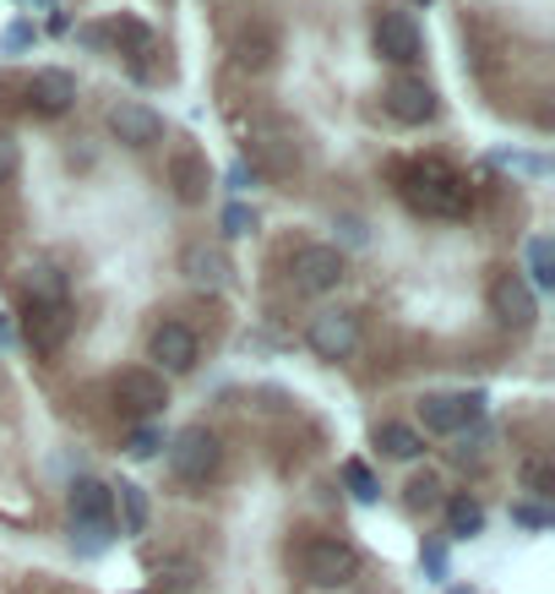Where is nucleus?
Returning <instances> with one entry per match:
<instances>
[{
	"instance_id": "f257e3e1",
	"label": "nucleus",
	"mask_w": 555,
	"mask_h": 594,
	"mask_svg": "<svg viewBox=\"0 0 555 594\" xmlns=\"http://www.w3.org/2000/svg\"><path fill=\"white\" fill-rule=\"evenodd\" d=\"M404 197H409V208L435 213V218L468 213V180L452 164H441V158H424L415 169H404Z\"/></svg>"
},
{
	"instance_id": "f03ea898",
	"label": "nucleus",
	"mask_w": 555,
	"mask_h": 594,
	"mask_svg": "<svg viewBox=\"0 0 555 594\" xmlns=\"http://www.w3.org/2000/svg\"><path fill=\"white\" fill-rule=\"evenodd\" d=\"M294 568H299V579H305L310 590H343V584H354L360 557H354V546H343V540H305V546L294 551Z\"/></svg>"
},
{
	"instance_id": "7ed1b4c3",
	"label": "nucleus",
	"mask_w": 555,
	"mask_h": 594,
	"mask_svg": "<svg viewBox=\"0 0 555 594\" xmlns=\"http://www.w3.org/2000/svg\"><path fill=\"white\" fill-rule=\"evenodd\" d=\"M218 463H224V447L218 437L207 432V426H185L174 447H169V469L185 480V485H207L213 474H218Z\"/></svg>"
},
{
	"instance_id": "20e7f679",
	"label": "nucleus",
	"mask_w": 555,
	"mask_h": 594,
	"mask_svg": "<svg viewBox=\"0 0 555 594\" xmlns=\"http://www.w3.org/2000/svg\"><path fill=\"white\" fill-rule=\"evenodd\" d=\"M288 273H294V290H299V295H327V290H338V284H343L349 262H343V251H338V246H299Z\"/></svg>"
},
{
	"instance_id": "39448f33",
	"label": "nucleus",
	"mask_w": 555,
	"mask_h": 594,
	"mask_svg": "<svg viewBox=\"0 0 555 594\" xmlns=\"http://www.w3.org/2000/svg\"><path fill=\"white\" fill-rule=\"evenodd\" d=\"M479 415H485V393H424V399H419L424 432H441V437L474 426Z\"/></svg>"
},
{
	"instance_id": "423d86ee",
	"label": "nucleus",
	"mask_w": 555,
	"mask_h": 594,
	"mask_svg": "<svg viewBox=\"0 0 555 594\" xmlns=\"http://www.w3.org/2000/svg\"><path fill=\"white\" fill-rule=\"evenodd\" d=\"M305 344H310L316 360H349L354 344H360V322H354L349 311H321V316L310 322Z\"/></svg>"
},
{
	"instance_id": "0eeeda50",
	"label": "nucleus",
	"mask_w": 555,
	"mask_h": 594,
	"mask_svg": "<svg viewBox=\"0 0 555 594\" xmlns=\"http://www.w3.org/2000/svg\"><path fill=\"white\" fill-rule=\"evenodd\" d=\"M110 393H115V404H121L126 415H158V410L169 404V388H163V377H158V371H147V366L121 371Z\"/></svg>"
},
{
	"instance_id": "6e6552de",
	"label": "nucleus",
	"mask_w": 555,
	"mask_h": 594,
	"mask_svg": "<svg viewBox=\"0 0 555 594\" xmlns=\"http://www.w3.org/2000/svg\"><path fill=\"white\" fill-rule=\"evenodd\" d=\"M71 327H77L71 305H27V311H22V338H27L38 355H55V349L71 338Z\"/></svg>"
},
{
	"instance_id": "1a4fd4ad",
	"label": "nucleus",
	"mask_w": 555,
	"mask_h": 594,
	"mask_svg": "<svg viewBox=\"0 0 555 594\" xmlns=\"http://www.w3.org/2000/svg\"><path fill=\"white\" fill-rule=\"evenodd\" d=\"M110 132H115V143H126V148H152V143L163 137V115L147 110V104H137V99H121V104H110Z\"/></svg>"
},
{
	"instance_id": "9d476101",
	"label": "nucleus",
	"mask_w": 555,
	"mask_h": 594,
	"mask_svg": "<svg viewBox=\"0 0 555 594\" xmlns=\"http://www.w3.org/2000/svg\"><path fill=\"white\" fill-rule=\"evenodd\" d=\"M376 55L393 66H415L419 60V27L409 11H382L376 16Z\"/></svg>"
},
{
	"instance_id": "9b49d317",
	"label": "nucleus",
	"mask_w": 555,
	"mask_h": 594,
	"mask_svg": "<svg viewBox=\"0 0 555 594\" xmlns=\"http://www.w3.org/2000/svg\"><path fill=\"white\" fill-rule=\"evenodd\" d=\"M147 355H152V360H158L169 377H185V371L196 366V333H191L185 322H163V327L152 333Z\"/></svg>"
},
{
	"instance_id": "f8f14e48",
	"label": "nucleus",
	"mask_w": 555,
	"mask_h": 594,
	"mask_svg": "<svg viewBox=\"0 0 555 594\" xmlns=\"http://www.w3.org/2000/svg\"><path fill=\"white\" fill-rule=\"evenodd\" d=\"M387 115L404 121V126H424V121L435 115V88L419 82V77H398V82L387 88Z\"/></svg>"
},
{
	"instance_id": "ddd939ff",
	"label": "nucleus",
	"mask_w": 555,
	"mask_h": 594,
	"mask_svg": "<svg viewBox=\"0 0 555 594\" xmlns=\"http://www.w3.org/2000/svg\"><path fill=\"white\" fill-rule=\"evenodd\" d=\"M490 311H496L507 327H534V316H540V305H534V290H529L518 273L496 279V290H490Z\"/></svg>"
},
{
	"instance_id": "4468645a",
	"label": "nucleus",
	"mask_w": 555,
	"mask_h": 594,
	"mask_svg": "<svg viewBox=\"0 0 555 594\" xmlns=\"http://www.w3.org/2000/svg\"><path fill=\"white\" fill-rule=\"evenodd\" d=\"M71 99H77V82H71V71H33V82H27V104L38 110V115H66L71 110Z\"/></svg>"
},
{
	"instance_id": "2eb2a0df",
	"label": "nucleus",
	"mask_w": 555,
	"mask_h": 594,
	"mask_svg": "<svg viewBox=\"0 0 555 594\" xmlns=\"http://www.w3.org/2000/svg\"><path fill=\"white\" fill-rule=\"evenodd\" d=\"M110 513H115V496H110L104 480H77V485H71V524L110 529Z\"/></svg>"
},
{
	"instance_id": "dca6fc26",
	"label": "nucleus",
	"mask_w": 555,
	"mask_h": 594,
	"mask_svg": "<svg viewBox=\"0 0 555 594\" xmlns=\"http://www.w3.org/2000/svg\"><path fill=\"white\" fill-rule=\"evenodd\" d=\"M180 273H185L191 284H202V290H218V284L229 279V262H224V251H218V246L191 240V246L180 251Z\"/></svg>"
},
{
	"instance_id": "f3484780",
	"label": "nucleus",
	"mask_w": 555,
	"mask_h": 594,
	"mask_svg": "<svg viewBox=\"0 0 555 594\" xmlns=\"http://www.w3.org/2000/svg\"><path fill=\"white\" fill-rule=\"evenodd\" d=\"M169 175H174V197H180V202H191V208H196V202L207 197L213 169H207V158H202V153H180V158L169 164Z\"/></svg>"
},
{
	"instance_id": "a211bd4d",
	"label": "nucleus",
	"mask_w": 555,
	"mask_h": 594,
	"mask_svg": "<svg viewBox=\"0 0 555 594\" xmlns=\"http://www.w3.org/2000/svg\"><path fill=\"white\" fill-rule=\"evenodd\" d=\"M22 290H27V305H66V273L55 262H27Z\"/></svg>"
},
{
	"instance_id": "6ab92c4d",
	"label": "nucleus",
	"mask_w": 555,
	"mask_h": 594,
	"mask_svg": "<svg viewBox=\"0 0 555 594\" xmlns=\"http://www.w3.org/2000/svg\"><path fill=\"white\" fill-rule=\"evenodd\" d=\"M376 447L387 452V458H419L424 452V437H419L415 426H404V421H387V426H376Z\"/></svg>"
},
{
	"instance_id": "aec40b11",
	"label": "nucleus",
	"mask_w": 555,
	"mask_h": 594,
	"mask_svg": "<svg viewBox=\"0 0 555 594\" xmlns=\"http://www.w3.org/2000/svg\"><path fill=\"white\" fill-rule=\"evenodd\" d=\"M110 496L121 502V524H126V535H141V529H147V513H152V507H147V491L132 485V480H121Z\"/></svg>"
},
{
	"instance_id": "412c9836",
	"label": "nucleus",
	"mask_w": 555,
	"mask_h": 594,
	"mask_svg": "<svg viewBox=\"0 0 555 594\" xmlns=\"http://www.w3.org/2000/svg\"><path fill=\"white\" fill-rule=\"evenodd\" d=\"M446 529H452L457 540L479 535V529H485V507H479L474 496H452V502H446Z\"/></svg>"
},
{
	"instance_id": "4be33fe9",
	"label": "nucleus",
	"mask_w": 555,
	"mask_h": 594,
	"mask_svg": "<svg viewBox=\"0 0 555 594\" xmlns=\"http://www.w3.org/2000/svg\"><path fill=\"white\" fill-rule=\"evenodd\" d=\"M235 55H240V66H268L273 60V38L268 33H240Z\"/></svg>"
},
{
	"instance_id": "5701e85b",
	"label": "nucleus",
	"mask_w": 555,
	"mask_h": 594,
	"mask_svg": "<svg viewBox=\"0 0 555 594\" xmlns=\"http://www.w3.org/2000/svg\"><path fill=\"white\" fill-rule=\"evenodd\" d=\"M529 268H534V284H540V290H551V284H555V251H551V240H529Z\"/></svg>"
},
{
	"instance_id": "b1692460",
	"label": "nucleus",
	"mask_w": 555,
	"mask_h": 594,
	"mask_svg": "<svg viewBox=\"0 0 555 594\" xmlns=\"http://www.w3.org/2000/svg\"><path fill=\"white\" fill-rule=\"evenodd\" d=\"M523 491H534V496H555V469L545 458H529L523 463Z\"/></svg>"
},
{
	"instance_id": "393cba45",
	"label": "nucleus",
	"mask_w": 555,
	"mask_h": 594,
	"mask_svg": "<svg viewBox=\"0 0 555 594\" xmlns=\"http://www.w3.org/2000/svg\"><path fill=\"white\" fill-rule=\"evenodd\" d=\"M343 480H349V491H354L360 502H376V480H371V469H365L360 458H349V463H343Z\"/></svg>"
},
{
	"instance_id": "a878e982",
	"label": "nucleus",
	"mask_w": 555,
	"mask_h": 594,
	"mask_svg": "<svg viewBox=\"0 0 555 594\" xmlns=\"http://www.w3.org/2000/svg\"><path fill=\"white\" fill-rule=\"evenodd\" d=\"M435 502H441V480L424 469V474L409 480V507H435Z\"/></svg>"
},
{
	"instance_id": "bb28decb",
	"label": "nucleus",
	"mask_w": 555,
	"mask_h": 594,
	"mask_svg": "<svg viewBox=\"0 0 555 594\" xmlns=\"http://www.w3.org/2000/svg\"><path fill=\"white\" fill-rule=\"evenodd\" d=\"M115 38H121V44H132L137 55H147V49H152V33H147L141 22H132V16H121V22H115Z\"/></svg>"
},
{
	"instance_id": "cd10ccee",
	"label": "nucleus",
	"mask_w": 555,
	"mask_h": 594,
	"mask_svg": "<svg viewBox=\"0 0 555 594\" xmlns=\"http://www.w3.org/2000/svg\"><path fill=\"white\" fill-rule=\"evenodd\" d=\"M251 229H257V213H251L246 202L224 208V235H251Z\"/></svg>"
},
{
	"instance_id": "c85d7f7f",
	"label": "nucleus",
	"mask_w": 555,
	"mask_h": 594,
	"mask_svg": "<svg viewBox=\"0 0 555 594\" xmlns=\"http://www.w3.org/2000/svg\"><path fill=\"white\" fill-rule=\"evenodd\" d=\"M158 573H163V584H169V590H191V579H196V568H191L185 557H174V562H163Z\"/></svg>"
},
{
	"instance_id": "c756f323",
	"label": "nucleus",
	"mask_w": 555,
	"mask_h": 594,
	"mask_svg": "<svg viewBox=\"0 0 555 594\" xmlns=\"http://www.w3.org/2000/svg\"><path fill=\"white\" fill-rule=\"evenodd\" d=\"M158 447H163V437H158L152 426H137V432H132V442H126V452H132V458H152Z\"/></svg>"
},
{
	"instance_id": "7c9ffc66",
	"label": "nucleus",
	"mask_w": 555,
	"mask_h": 594,
	"mask_svg": "<svg viewBox=\"0 0 555 594\" xmlns=\"http://www.w3.org/2000/svg\"><path fill=\"white\" fill-rule=\"evenodd\" d=\"M16 164H22L16 137H5V132H0V180H11V175H16Z\"/></svg>"
},
{
	"instance_id": "2f4dec72",
	"label": "nucleus",
	"mask_w": 555,
	"mask_h": 594,
	"mask_svg": "<svg viewBox=\"0 0 555 594\" xmlns=\"http://www.w3.org/2000/svg\"><path fill=\"white\" fill-rule=\"evenodd\" d=\"M77 546H82L88 557H99V551L110 546V529H88V524H77Z\"/></svg>"
},
{
	"instance_id": "473e14b6",
	"label": "nucleus",
	"mask_w": 555,
	"mask_h": 594,
	"mask_svg": "<svg viewBox=\"0 0 555 594\" xmlns=\"http://www.w3.org/2000/svg\"><path fill=\"white\" fill-rule=\"evenodd\" d=\"M512 518H518V524H529V529H545V524H551V513H545V507H512Z\"/></svg>"
},
{
	"instance_id": "72a5a7b5",
	"label": "nucleus",
	"mask_w": 555,
	"mask_h": 594,
	"mask_svg": "<svg viewBox=\"0 0 555 594\" xmlns=\"http://www.w3.org/2000/svg\"><path fill=\"white\" fill-rule=\"evenodd\" d=\"M27 38H33V27H27V22H16V27H11V33H5V49H22V44H27Z\"/></svg>"
},
{
	"instance_id": "f704fd0d",
	"label": "nucleus",
	"mask_w": 555,
	"mask_h": 594,
	"mask_svg": "<svg viewBox=\"0 0 555 594\" xmlns=\"http://www.w3.org/2000/svg\"><path fill=\"white\" fill-rule=\"evenodd\" d=\"M424 568H430V573H446V551L430 546V551H424Z\"/></svg>"
},
{
	"instance_id": "c9c22d12",
	"label": "nucleus",
	"mask_w": 555,
	"mask_h": 594,
	"mask_svg": "<svg viewBox=\"0 0 555 594\" xmlns=\"http://www.w3.org/2000/svg\"><path fill=\"white\" fill-rule=\"evenodd\" d=\"M452 594H468V590H452Z\"/></svg>"
},
{
	"instance_id": "e433bc0d",
	"label": "nucleus",
	"mask_w": 555,
	"mask_h": 594,
	"mask_svg": "<svg viewBox=\"0 0 555 594\" xmlns=\"http://www.w3.org/2000/svg\"><path fill=\"white\" fill-rule=\"evenodd\" d=\"M419 5H430V0H419Z\"/></svg>"
}]
</instances>
